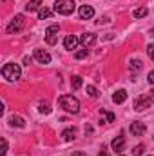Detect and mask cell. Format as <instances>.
Wrapping results in <instances>:
<instances>
[{"mask_svg": "<svg viewBox=\"0 0 154 156\" xmlns=\"http://www.w3.org/2000/svg\"><path fill=\"white\" fill-rule=\"evenodd\" d=\"M58 104H60L62 109H65V111L71 113V115H76L78 111H80V102H78L73 94H64V96H60V98H58Z\"/></svg>", "mask_w": 154, "mask_h": 156, "instance_id": "obj_1", "label": "cell"}, {"mask_svg": "<svg viewBox=\"0 0 154 156\" xmlns=\"http://www.w3.org/2000/svg\"><path fill=\"white\" fill-rule=\"evenodd\" d=\"M75 7H76V4H75V0H56L54 2V13H58V15H73V11H75Z\"/></svg>", "mask_w": 154, "mask_h": 156, "instance_id": "obj_2", "label": "cell"}, {"mask_svg": "<svg viewBox=\"0 0 154 156\" xmlns=\"http://www.w3.org/2000/svg\"><path fill=\"white\" fill-rule=\"evenodd\" d=\"M2 76L7 82H16L20 78V66L18 64H5L2 67Z\"/></svg>", "mask_w": 154, "mask_h": 156, "instance_id": "obj_3", "label": "cell"}, {"mask_svg": "<svg viewBox=\"0 0 154 156\" xmlns=\"http://www.w3.org/2000/svg\"><path fill=\"white\" fill-rule=\"evenodd\" d=\"M22 27H24V15H16V16L9 22V26H7V33H9V35L20 33Z\"/></svg>", "mask_w": 154, "mask_h": 156, "instance_id": "obj_4", "label": "cell"}, {"mask_svg": "<svg viewBox=\"0 0 154 156\" xmlns=\"http://www.w3.org/2000/svg\"><path fill=\"white\" fill-rule=\"evenodd\" d=\"M152 104H154V102L151 100V96H149V94H147V96H145V94H142V96H138V98L134 100V111H138V113H140V111H143V109L151 107Z\"/></svg>", "mask_w": 154, "mask_h": 156, "instance_id": "obj_5", "label": "cell"}, {"mask_svg": "<svg viewBox=\"0 0 154 156\" xmlns=\"http://www.w3.org/2000/svg\"><path fill=\"white\" fill-rule=\"evenodd\" d=\"M58 31H60V27H58L56 24H53V26H49V27L45 29V42H47L49 45H54V44L58 42Z\"/></svg>", "mask_w": 154, "mask_h": 156, "instance_id": "obj_6", "label": "cell"}, {"mask_svg": "<svg viewBox=\"0 0 154 156\" xmlns=\"http://www.w3.org/2000/svg\"><path fill=\"white\" fill-rule=\"evenodd\" d=\"M35 60L38 64L47 66V64H51V55L47 51H44V49H35Z\"/></svg>", "mask_w": 154, "mask_h": 156, "instance_id": "obj_7", "label": "cell"}, {"mask_svg": "<svg viewBox=\"0 0 154 156\" xmlns=\"http://www.w3.org/2000/svg\"><path fill=\"white\" fill-rule=\"evenodd\" d=\"M145 131H147V125L143 122H132L131 123V134L132 136H142V134H145Z\"/></svg>", "mask_w": 154, "mask_h": 156, "instance_id": "obj_8", "label": "cell"}, {"mask_svg": "<svg viewBox=\"0 0 154 156\" xmlns=\"http://www.w3.org/2000/svg\"><path fill=\"white\" fill-rule=\"evenodd\" d=\"M80 18L82 20H91L93 16H94V9L91 7V5H80Z\"/></svg>", "mask_w": 154, "mask_h": 156, "instance_id": "obj_9", "label": "cell"}, {"mask_svg": "<svg viewBox=\"0 0 154 156\" xmlns=\"http://www.w3.org/2000/svg\"><path fill=\"white\" fill-rule=\"evenodd\" d=\"M78 42H80V38H76L75 35H67V37L64 38V47L69 49V51H73V49H76Z\"/></svg>", "mask_w": 154, "mask_h": 156, "instance_id": "obj_10", "label": "cell"}, {"mask_svg": "<svg viewBox=\"0 0 154 156\" xmlns=\"http://www.w3.org/2000/svg\"><path fill=\"white\" fill-rule=\"evenodd\" d=\"M94 42H96V35H93V33H83V35L80 37V44H82L83 47H91Z\"/></svg>", "mask_w": 154, "mask_h": 156, "instance_id": "obj_11", "label": "cell"}, {"mask_svg": "<svg viewBox=\"0 0 154 156\" xmlns=\"http://www.w3.org/2000/svg\"><path fill=\"white\" fill-rule=\"evenodd\" d=\"M111 147H113V151H116L118 154L125 149V138L123 136H116L114 140H113V144H111Z\"/></svg>", "mask_w": 154, "mask_h": 156, "instance_id": "obj_12", "label": "cell"}, {"mask_svg": "<svg viewBox=\"0 0 154 156\" xmlns=\"http://www.w3.org/2000/svg\"><path fill=\"white\" fill-rule=\"evenodd\" d=\"M127 100V91L125 89H118L114 94H113V102L114 104H123Z\"/></svg>", "mask_w": 154, "mask_h": 156, "instance_id": "obj_13", "label": "cell"}, {"mask_svg": "<svg viewBox=\"0 0 154 156\" xmlns=\"http://www.w3.org/2000/svg\"><path fill=\"white\" fill-rule=\"evenodd\" d=\"M42 4H44V0H29L27 5H26V11H29V13H33V11H40Z\"/></svg>", "mask_w": 154, "mask_h": 156, "instance_id": "obj_14", "label": "cell"}, {"mask_svg": "<svg viewBox=\"0 0 154 156\" xmlns=\"http://www.w3.org/2000/svg\"><path fill=\"white\" fill-rule=\"evenodd\" d=\"M147 15H149V9L147 7H138V9L132 11V16L134 18H145Z\"/></svg>", "mask_w": 154, "mask_h": 156, "instance_id": "obj_15", "label": "cell"}, {"mask_svg": "<svg viewBox=\"0 0 154 156\" xmlns=\"http://www.w3.org/2000/svg\"><path fill=\"white\" fill-rule=\"evenodd\" d=\"M9 125H16V127H26V122H24V118L20 116H11L9 118Z\"/></svg>", "mask_w": 154, "mask_h": 156, "instance_id": "obj_16", "label": "cell"}, {"mask_svg": "<svg viewBox=\"0 0 154 156\" xmlns=\"http://www.w3.org/2000/svg\"><path fill=\"white\" fill-rule=\"evenodd\" d=\"M75 134H76V131H75V129H65V131H62V138H64L65 142L75 140Z\"/></svg>", "mask_w": 154, "mask_h": 156, "instance_id": "obj_17", "label": "cell"}, {"mask_svg": "<svg viewBox=\"0 0 154 156\" xmlns=\"http://www.w3.org/2000/svg\"><path fill=\"white\" fill-rule=\"evenodd\" d=\"M51 15H53V11H51V9H47V7H40V11H38V18H40V20L49 18Z\"/></svg>", "mask_w": 154, "mask_h": 156, "instance_id": "obj_18", "label": "cell"}, {"mask_svg": "<svg viewBox=\"0 0 154 156\" xmlns=\"http://www.w3.org/2000/svg\"><path fill=\"white\" fill-rule=\"evenodd\" d=\"M100 116H102V122H114V113H105V111H100Z\"/></svg>", "mask_w": 154, "mask_h": 156, "instance_id": "obj_19", "label": "cell"}, {"mask_svg": "<svg viewBox=\"0 0 154 156\" xmlns=\"http://www.w3.org/2000/svg\"><path fill=\"white\" fill-rule=\"evenodd\" d=\"M142 67H143V64H142L140 60H132V62L129 64V69H131V71H142Z\"/></svg>", "mask_w": 154, "mask_h": 156, "instance_id": "obj_20", "label": "cell"}, {"mask_svg": "<svg viewBox=\"0 0 154 156\" xmlns=\"http://www.w3.org/2000/svg\"><path fill=\"white\" fill-rule=\"evenodd\" d=\"M38 111L42 113V115H49V113H51V107H49V104H47V102H40Z\"/></svg>", "mask_w": 154, "mask_h": 156, "instance_id": "obj_21", "label": "cell"}, {"mask_svg": "<svg viewBox=\"0 0 154 156\" xmlns=\"http://www.w3.org/2000/svg\"><path fill=\"white\" fill-rule=\"evenodd\" d=\"M87 55H89V49L85 47V49H82V51H76V53H75V58H76V60H82V58H87Z\"/></svg>", "mask_w": 154, "mask_h": 156, "instance_id": "obj_22", "label": "cell"}, {"mask_svg": "<svg viewBox=\"0 0 154 156\" xmlns=\"http://www.w3.org/2000/svg\"><path fill=\"white\" fill-rule=\"evenodd\" d=\"M71 85H73V89H80L82 87V76H73Z\"/></svg>", "mask_w": 154, "mask_h": 156, "instance_id": "obj_23", "label": "cell"}, {"mask_svg": "<svg viewBox=\"0 0 154 156\" xmlns=\"http://www.w3.org/2000/svg\"><path fill=\"white\" fill-rule=\"evenodd\" d=\"M87 94H89L91 98H96V96H98V89H96L94 85H87Z\"/></svg>", "mask_w": 154, "mask_h": 156, "instance_id": "obj_24", "label": "cell"}, {"mask_svg": "<svg viewBox=\"0 0 154 156\" xmlns=\"http://www.w3.org/2000/svg\"><path fill=\"white\" fill-rule=\"evenodd\" d=\"M143 149H145V145H142V144H140V145H136V147H134L132 154H134V156H142V154H143Z\"/></svg>", "mask_w": 154, "mask_h": 156, "instance_id": "obj_25", "label": "cell"}, {"mask_svg": "<svg viewBox=\"0 0 154 156\" xmlns=\"http://www.w3.org/2000/svg\"><path fill=\"white\" fill-rule=\"evenodd\" d=\"M147 53H149V56L154 60V44H149L147 45Z\"/></svg>", "mask_w": 154, "mask_h": 156, "instance_id": "obj_26", "label": "cell"}, {"mask_svg": "<svg viewBox=\"0 0 154 156\" xmlns=\"http://www.w3.org/2000/svg\"><path fill=\"white\" fill-rule=\"evenodd\" d=\"M2 154H5L7 153V142H5V138H2V151H0Z\"/></svg>", "mask_w": 154, "mask_h": 156, "instance_id": "obj_27", "label": "cell"}, {"mask_svg": "<svg viewBox=\"0 0 154 156\" xmlns=\"http://www.w3.org/2000/svg\"><path fill=\"white\" fill-rule=\"evenodd\" d=\"M147 80H149V83H151V85H154V71H151V73H149Z\"/></svg>", "mask_w": 154, "mask_h": 156, "instance_id": "obj_28", "label": "cell"}, {"mask_svg": "<svg viewBox=\"0 0 154 156\" xmlns=\"http://www.w3.org/2000/svg\"><path fill=\"white\" fill-rule=\"evenodd\" d=\"M71 156H87V154H85L83 151H76V153H73Z\"/></svg>", "mask_w": 154, "mask_h": 156, "instance_id": "obj_29", "label": "cell"}, {"mask_svg": "<svg viewBox=\"0 0 154 156\" xmlns=\"http://www.w3.org/2000/svg\"><path fill=\"white\" fill-rule=\"evenodd\" d=\"M24 64H26V66H29V64H31V58H29V56H26V58H24Z\"/></svg>", "mask_w": 154, "mask_h": 156, "instance_id": "obj_30", "label": "cell"}, {"mask_svg": "<svg viewBox=\"0 0 154 156\" xmlns=\"http://www.w3.org/2000/svg\"><path fill=\"white\" fill-rule=\"evenodd\" d=\"M149 96H151V100L154 102V89H151V91H149Z\"/></svg>", "mask_w": 154, "mask_h": 156, "instance_id": "obj_31", "label": "cell"}, {"mask_svg": "<svg viewBox=\"0 0 154 156\" xmlns=\"http://www.w3.org/2000/svg\"><path fill=\"white\" fill-rule=\"evenodd\" d=\"M98 156H109V154H107V153H105V151L102 149V151H100V154H98Z\"/></svg>", "mask_w": 154, "mask_h": 156, "instance_id": "obj_32", "label": "cell"}, {"mask_svg": "<svg viewBox=\"0 0 154 156\" xmlns=\"http://www.w3.org/2000/svg\"><path fill=\"white\" fill-rule=\"evenodd\" d=\"M120 156H123V154H120Z\"/></svg>", "mask_w": 154, "mask_h": 156, "instance_id": "obj_33", "label": "cell"}]
</instances>
